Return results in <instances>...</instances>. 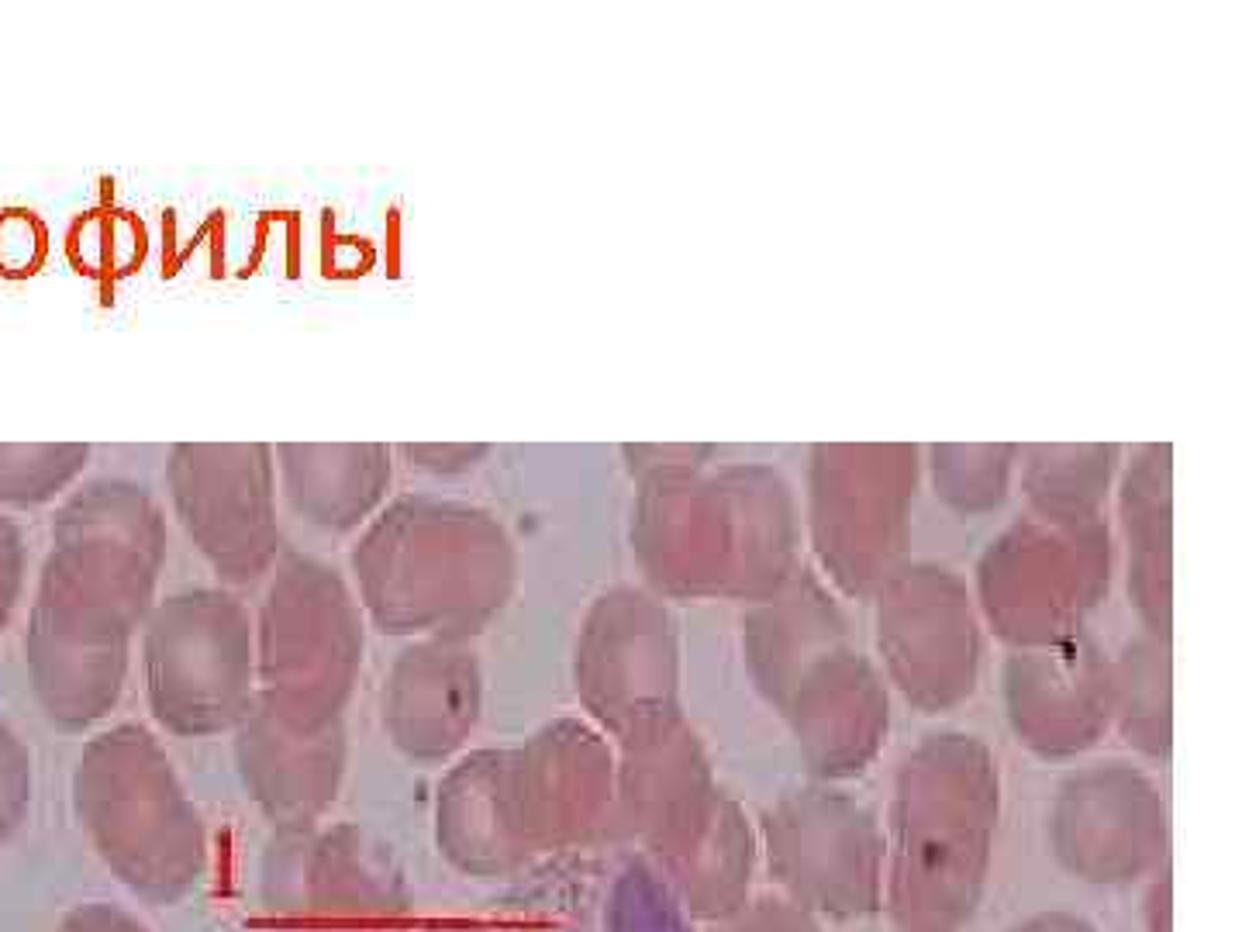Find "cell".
Here are the masks:
<instances>
[{
  "label": "cell",
  "instance_id": "12",
  "mask_svg": "<svg viewBox=\"0 0 1242 932\" xmlns=\"http://www.w3.org/2000/svg\"><path fill=\"white\" fill-rule=\"evenodd\" d=\"M870 601L877 667L915 712H956L977 694L987 629L953 567L904 560Z\"/></svg>",
  "mask_w": 1242,
  "mask_h": 932
},
{
  "label": "cell",
  "instance_id": "32",
  "mask_svg": "<svg viewBox=\"0 0 1242 932\" xmlns=\"http://www.w3.org/2000/svg\"><path fill=\"white\" fill-rule=\"evenodd\" d=\"M621 460H625V470L635 484H646V480L670 477V473L704 470L715 460V449L697 446V442H625Z\"/></svg>",
  "mask_w": 1242,
  "mask_h": 932
},
{
  "label": "cell",
  "instance_id": "36",
  "mask_svg": "<svg viewBox=\"0 0 1242 932\" xmlns=\"http://www.w3.org/2000/svg\"><path fill=\"white\" fill-rule=\"evenodd\" d=\"M42 239V225L28 211H7L0 218V273H7V277L35 273L45 252Z\"/></svg>",
  "mask_w": 1242,
  "mask_h": 932
},
{
  "label": "cell",
  "instance_id": "15",
  "mask_svg": "<svg viewBox=\"0 0 1242 932\" xmlns=\"http://www.w3.org/2000/svg\"><path fill=\"white\" fill-rule=\"evenodd\" d=\"M1049 853L1087 888H1132L1170 863V812L1160 784L1129 760L1077 767L1046 815Z\"/></svg>",
  "mask_w": 1242,
  "mask_h": 932
},
{
  "label": "cell",
  "instance_id": "19",
  "mask_svg": "<svg viewBox=\"0 0 1242 932\" xmlns=\"http://www.w3.org/2000/svg\"><path fill=\"white\" fill-rule=\"evenodd\" d=\"M791 729L804 770L818 784L863 777L891 736V687L853 643L811 663L777 712Z\"/></svg>",
  "mask_w": 1242,
  "mask_h": 932
},
{
  "label": "cell",
  "instance_id": "28",
  "mask_svg": "<svg viewBox=\"0 0 1242 932\" xmlns=\"http://www.w3.org/2000/svg\"><path fill=\"white\" fill-rule=\"evenodd\" d=\"M1111 729L1142 760L1167 763L1173 750L1170 639L1136 632L1111 656Z\"/></svg>",
  "mask_w": 1242,
  "mask_h": 932
},
{
  "label": "cell",
  "instance_id": "20",
  "mask_svg": "<svg viewBox=\"0 0 1242 932\" xmlns=\"http://www.w3.org/2000/svg\"><path fill=\"white\" fill-rule=\"evenodd\" d=\"M483 715V667L470 643L411 639L380 691V725L411 763L439 767L466 753Z\"/></svg>",
  "mask_w": 1242,
  "mask_h": 932
},
{
  "label": "cell",
  "instance_id": "31",
  "mask_svg": "<svg viewBox=\"0 0 1242 932\" xmlns=\"http://www.w3.org/2000/svg\"><path fill=\"white\" fill-rule=\"evenodd\" d=\"M87 446H0V498L32 504L66 487L87 466Z\"/></svg>",
  "mask_w": 1242,
  "mask_h": 932
},
{
  "label": "cell",
  "instance_id": "13",
  "mask_svg": "<svg viewBox=\"0 0 1242 932\" xmlns=\"http://www.w3.org/2000/svg\"><path fill=\"white\" fill-rule=\"evenodd\" d=\"M570 681L580 712L608 739L684 708V643L670 601L642 584L597 594L573 643Z\"/></svg>",
  "mask_w": 1242,
  "mask_h": 932
},
{
  "label": "cell",
  "instance_id": "21",
  "mask_svg": "<svg viewBox=\"0 0 1242 932\" xmlns=\"http://www.w3.org/2000/svg\"><path fill=\"white\" fill-rule=\"evenodd\" d=\"M232 756L245 798L270 829H308L325 822L339 801L349 739L345 725L325 732H294L256 705L232 732Z\"/></svg>",
  "mask_w": 1242,
  "mask_h": 932
},
{
  "label": "cell",
  "instance_id": "2",
  "mask_svg": "<svg viewBox=\"0 0 1242 932\" xmlns=\"http://www.w3.org/2000/svg\"><path fill=\"white\" fill-rule=\"evenodd\" d=\"M366 622L394 639L470 643L518 591V546L494 511L439 494L387 501L349 549Z\"/></svg>",
  "mask_w": 1242,
  "mask_h": 932
},
{
  "label": "cell",
  "instance_id": "29",
  "mask_svg": "<svg viewBox=\"0 0 1242 932\" xmlns=\"http://www.w3.org/2000/svg\"><path fill=\"white\" fill-rule=\"evenodd\" d=\"M935 498L960 518H980L998 511L1018 473V446L984 442V446H929L922 456Z\"/></svg>",
  "mask_w": 1242,
  "mask_h": 932
},
{
  "label": "cell",
  "instance_id": "10",
  "mask_svg": "<svg viewBox=\"0 0 1242 932\" xmlns=\"http://www.w3.org/2000/svg\"><path fill=\"white\" fill-rule=\"evenodd\" d=\"M270 932H414V895L397 853L356 822L270 832L259 857Z\"/></svg>",
  "mask_w": 1242,
  "mask_h": 932
},
{
  "label": "cell",
  "instance_id": "33",
  "mask_svg": "<svg viewBox=\"0 0 1242 932\" xmlns=\"http://www.w3.org/2000/svg\"><path fill=\"white\" fill-rule=\"evenodd\" d=\"M708 932H825V922L811 919L808 912L770 891V895H756L728 922L708 926Z\"/></svg>",
  "mask_w": 1242,
  "mask_h": 932
},
{
  "label": "cell",
  "instance_id": "18",
  "mask_svg": "<svg viewBox=\"0 0 1242 932\" xmlns=\"http://www.w3.org/2000/svg\"><path fill=\"white\" fill-rule=\"evenodd\" d=\"M1004 718L1022 750L1067 763L1111 732V653L1091 632L1011 649L1001 667Z\"/></svg>",
  "mask_w": 1242,
  "mask_h": 932
},
{
  "label": "cell",
  "instance_id": "11",
  "mask_svg": "<svg viewBox=\"0 0 1242 932\" xmlns=\"http://www.w3.org/2000/svg\"><path fill=\"white\" fill-rule=\"evenodd\" d=\"M759 860L773 895L818 922H863L884 912V825L839 784H801L763 808Z\"/></svg>",
  "mask_w": 1242,
  "mask_h": 932
},
{
  "label": "cell",
  "instance_id": "25",
  "mask_svg": "<svg viewBox=\"0 0 1242 932\" xmlns=\"http://www.w3.org/2000/svg\"><path fill=\"white\" fill-rule=\"evenodd\" d=\"M273 456L290 511L321 532H356L387 504L394 460L383 442H280Z\"/></svg>",
  "mask_w": 1242,
  "mask_h": 932
},
{
  "label": "cell",
  "instance_id": "9",
  "mask_svg": "<svg viewBox=\"0 0 1242 932\" xmlns=\"http://www.w3.org/2000/svg\"><path fill=\"white\" fill-rule=\"evenodd\" d=\"M1115 577L1108 518L1049 522L1029 515L984 546L973 570L980 622L1008 649H1032L1087 629Z\"/></svg>",
  "mask_w": 1242,
  "mask_h": 932
},
{
  "label": "cell",
  "instance_id": "35",
  "mask_svg": "<svg viewBox=\"0 0 1242 932\" xmlns=\"http://www.w3.org/2000/svg\"><path fill=\"white\" fill-rule=\"evenodd\" d=\"M401 453L421 473L459 477V473L477 470L490 456V446L487 442H404Z\"/></svg>",
  "mask_w": 1242,
  "mask_h": 932
},
{
  "label": "cell",
  "instance_id": "38",
  "mask_svg": "<svg viewBox=\"0 0 1242 932\" xmlns=\"http://www.w3.org/2000/svg\"><path fill=\"white\" fill-rule=\"evenodd\" d=\"M59 932H149V929H145L132 912H125V908L107 905V901H90V905H80L76 912H69Z\"/></svg>",
  "mask_w": 1242,
  "mask_h": 932
},
{
  "label": "cell",
  "instance_id": "7",
  "mask_svg": "<svg viewBox=\"0 0 1242 932\" xmlns=\"http://www.w3.org/2000/svg\"><path fill=\"white\" fill-rule=\"evenodd\" d=\"M145 701L176 739H218L256 712V625L239 594L183 587L142 622Z\"/></svg>",
  "mask_w": 1242,
  "mask_h": 932
},
{
  "label": "cell",
  "instance_id": "22",
  "mask_svg": "<svg viewBox=\"0 0 1242 932\" xmlns=\"http://www.w3.org/2000/svg\"><path fill=\"white\" fill-rule=\"evenodd\" d=\"M435 850L473 881H511L535 863L508 784V750H466L435 791Z\"/></svg>",
  "mask_w": 1242,
  "mask_h": 932
},
{
  "label": "cell",
  "instance_id": "39",
  "mask_svg": "<svg viewBox=\"0 0 1242 932\" xmlns=\"http://www.w3.org/2000/svg\"><path fill=\"white\" fill-rule=\"evenodd\" d=\"M21 587V539L11 525L0 518V629L14 608Z\"/></svg>",
  "mask_w": 1242,
  "mask_h": 932
},
{
  "label": "cell",
  "instance_id": "8",
  "mask_svg": "<svg viewBox=\"0 0 1242 932\" xmlns=\"http://www.w3.org/2000/svg\"><path fill=\"white\" fill-rule=\"evenodd\" d=\"M922 449L911 442H822L808 456L801 529L815 574L839 598L870 601L908 560Z\"/></svg>",
  "mask_w": 1242,
  "mask_h": 932
},
{
  "label": "cell",
  "instance_id": "42",
  "mask_svg": "<svg viewBox=\"0 0 1242 932\" xmlns=\"http://www.w3.org/2000/svg\"><path fill=\"white\" fill-rule=\"evenodd\" d=\"M594 932H597V929H594Z\"/></svg>",
  "mask_w": 1242,
  "mask_h": 932
},
{
  "label": "cell",
  "instance_id": "1",
  "mask_svg": "<svg viewBox=\"0 0 1242 932\" xmlns=\"http://www.w3.org/2000/svg\"><path fill=\"white\" fill-rule=\"evenodd\" d=\"M628 546L663 601L756 605L801 563V508L770 463H711L635 484Z\"/></svg>",
  "mask_w": 1242,
  "mask_h": 932
},
{
  "label": "cell",
  "instance_id": "26",
  "mask_svg": "<svg viewBox=\"0 0 1242 932\" xmlns=\"http://www.w3.org/2000/svg\"><path fill=\"white\" fill-rule=\"evenodd\" d=\"M759 832L739 798L722 794L711 822L680 857L656 867L694 926H718L756 898Z\"/></svg>",
  "mask_w": 1242,
  "mask_h": 932
},
{
  "label": "cell",
  "instance_id": "3",
  "mask_svg": "<svg viewBox=\"0 0 1242 932\" xmlns=\"http://www.w3.org/2000/svg\"><path fill=\"white\" fill-rule=\"evenodd\" d=\"M1001 767L960 729L922 736L897 763L884 822V912L894 932H963L991 884Z\"/></svg>",
  "mask_w": 1242,
  "mask_h": 932
},
{
  "label": "cell",
  "instance_id": "37",
  "mask_svg": "<svg viewBox=\"0 0 1242 932\" xmlns=\"http://www.w3.org/2000/svg\"><path fill=\"white\" fill-rule=\"evenodd\" d=\"M1139 922H1142V932H1173V874H1170V863L1156 870L1149 881H1142Z\"/></svg>",
  "mask_w": 1242,
  "mask_h": 932
},
{
  "label": "cell",
  "instance_id": "23",
  "mask_svg": "<svg viewBox=\"0 0 1242 932\" xmlns=\"http://www.w3.org/2000/svg\"><path fill=\"white\" fill-rule=\"evenodd\" d=\"M849 643L853 636L839 594L811 567L797 570L766 601L749 605L739 622L746 674L773 712L784 708L787 694L811 663Z\"/></svg>",
  "mask_w": 1242,
  "mask_h": 932
},
{
  "label": "cell",
  "instance_id": "34",
  "mask_svg": "<svg viewBox=\"0 0 1242 932\" xmlns=\"http://www.w3.org/2000/svg\"><path fill=\"white\" fill-rule=\"evenodd\" d=\"M28 788H32V770H28V753L7 729H0V843L14 832L28 805Z\"/></svg>",
  "mask_w": 1242,
  "mask_h": 932
},
{
  "label": "cell",
  "instance_id": "24",
  "mask_svg": "<svg viewBox=\"0 0 1242 932\" xmlns=\"http://www.w3.org/2000/svg\"><path fill=\"white\" fill-rule=\"evenodd\" d=\"M1118 525L1125 539V591L1139 632L1173 636V453L1149 442L1118 473Z\"/></svg>",
  "mask_w": 1242,
  "mask_h": 932
},
{
  "label": "cell",
  "instance_id": "16",
  "mask_svg": "<svg viewBox=\"0 0 1242 932\" xmlns=\"http://www.w3.org/2000/svg\"><path fill=\"white\" fill-rule=\"evenodd\" d=\"M508 784L535 860L594 850L618 832L615 743L587 718H552L508 750Z\"/></svg>",
  "mask_w": 1242,
  "mask_h": 932
},
{
  "label": "cell",
  "instance_id": "30",
  "mask_svg": "<svg viewBox=\"0 0 1242 932\" xmlns=\"http://www.w3.org/2000/svg\"><path fill=\"white\" fill-rule=\"evenodd\" d=\"M694 919L642 853L625 857L604 884L597 932H694Z\"/></svg>",
  "mask_w": 1242,
  "mask_h": 932
},
{
  "label": "cell",
  "instance_id": "6",
  "mask_svg": "<svg viewBox=\"0 0 1242 932\" xmlns=\"http://www.w3.org/2000/svg\"><path fill=\"white\" fill-rule=\"evenodd\" d=\"M252 625L256 705L294 732L342 725L366 656V615L349 580L318 556H280Z\"/></svg>",
  "mask_w": 1242,
  "mask_h": 932
},
{
  "label": "cell",
  "instance_id": "14",
  "mask_svg": "<svg viewBox=\"0 0 1242 932\" xmlns=\"http://www.w3.org/2000/svg\"><path fill=\"white\" fill-rule=\"evenodd\" d=\"M170 508L225 584L270 577L283 556L276 456L266 442H176L166 456Z\"/></svg>",
  "mask_w": 1242,
  "mask_h": 932
},
{
  "label": "cell",
  "instance_id": "5",
  "mask_svg": "<svg viewBox=\"0 0 1242 932\" xmlns=\"http://www.w3.org/2000/svg\"><path fill=\"white\" fill-rule=\"evenodd\" d=\"M76 815L114 877L145 905L187 901L207 870V832L170 753L145 725L90 739L76 767Z\"/></svg>",
  "mask_w": 1242,
  "mask_h": 932
},
{
  "label": "cell",
  "instance_id": "4",
  "mask_svg": "<svg viewBox=\"0 0 1242 932\" xmlns=\"http://www.w3.org/2000/svg\"><path fill=\"white\" fill-rule=\"evenodd\" d=\"M166 546L163 508L142 484L97 480L76 494L56 525L28 643L128 660L156 605Z\"/></svg>",
  "mask_w": 1242,
  "mask_h": 932
},
{
  "label": "cell",
  "instance_id": "40",
  "mask_svg": "<svg viewBox=\"0 0 1242 932\" xmlns=\"http://www.w3.org/2000/svg\"><path fill=\"white\" fill-rule=\"evenodd\" d=\"M1008 932H1101V929L1080 912H1067V908H1046V912H1035V915H1029V919L1015 922Z\"/></svg>",
  "mask_w": 1242,
  "mask_h": 932
},
{
  "label": "cell",
  "instance_id": "41",
  "mask_svg": "<svg viewBox=\"0 0 1242 932\" xmlns=\"http://www.w3.org/2000/svg\"><path fill=\"white\" fill-rule=\"evenodd\" d=\"M428 932H477V929H459V926H439V929H428Z\"/></svg>",
  "mask_w": 1242,
  "mask_h": 932
},
{
  "label": "cell",
  "instance_id": "27",
  "mask_svg": "<svg viewBox=\"0 0 1242 932\" xmlns=\"http://www.w3.org/2000/svg\"><path fill=\"white\" fill-rule=\"evenodd\" d=\"M1022 494L1029 515L1049 522H1094L1104 518L1111 487L1122 473V446L1115 442H1042L1018 449Z\"/></svg>",
  "mask_w": 1242,
  "mask_h": 932
},
{
  "label": "cell",
  "instance_id": "17",
  "mask_svg": "<svg viewBox=\"0 0 1242 932\" xmlns=\"http://www.w3.org/2000/svg\"><path fill=\"white\" fill-rule=\"evenodd\" d=\"M615 743V815L653 867L687 850L711 822L725 788L684 708L642 718Z\"/></svg>",
  "mask_w": 1242,
  "mask_h": 932
}]
</instances>
